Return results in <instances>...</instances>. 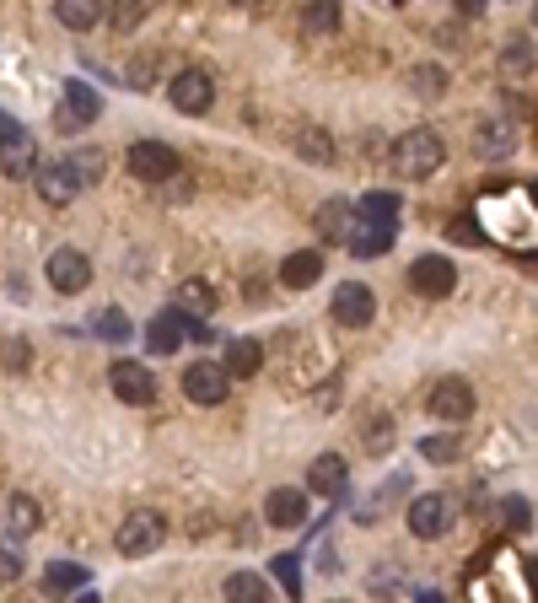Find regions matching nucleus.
Segmentation results:
<instances>
[{"label": "nucleus", "instance_id": "obj_1", "mask_svg": "<svg viewBox=\"0 0 538 603\" xmlns=\"http://www.w3.org/2000/svg\"><path fill=\"white\" fill-rule=\"evenodd\" d=\"M388 162H394V173L399 178H431L442 162H447V140L436 130H409V135H399L394 140V151H388Z\"/></svg>", "mask_w": 538, "mask_h": 603}, {"label": "nucleus", "instance_id": "obj_2", "mask_svg": "<svg viewBox=\"0 0 538 603\" xmlns=\"http://www.w3.org/2000/svg\"><path fill=\"white\" fill-rule=\"evenodd\" d=\"M167 103L178 108V114H189V119H200L215 108V76L204 66H184L173 70V81H167Z\"/></svg>", "mask_w": 538, "mask_h": 603}, {"label": "nucleus", "instance_id": "obj_3", "mask_svg": "<svg viewBox=\"0 0 538 603\" xmlns=\"http://www.w3.org/2000/svg\"><path fill=\"white\" fill-rule=\"evenodd\" d=\"M162 538H167V518L151 512V507H134V512H125V523L114 534V549L119 555H151V549H162Z\"/></svg>", "mask_w": 538, "mask_h": 603}, {"label": "nucleus", "instance_id": "obj_4", "mask_svg": "<svg viewBox=\"0 0 538 603\" xmlns=\"http://www.w3.org/2000/svg\"><path fill=\"white\" fill-rule=\"evenodd\" d=\"M125 167L140 184H167V178H178V151L162 146V140H134L125 151Z\"/></svg>", "mask_w": 538, "mask_h": 603}, {"label": "nucleus", "instance_id": "obj_5", "mask_svg": "<svg viewBox=\"0 0 538 603\" xmlns=\"http://www.w3.org/2000/svg\"><path fill=\"white\" fill-rule=\"evenodd\" d=\"M103 114V97L86 86V81H66V92H60V108H55V130L60 135H81L92 119Z\"/></svg>", "mask_w": 538, "mask_h": 603}, {"label": "nucleus", "instance_id": "obj_6", "mask_svg": "<svg viewBox=\"0 0 538 603\" xmlns=\"http://www.w3.org/2000/svg\"><path fill=\"white\" fill-rule=\"evenodd\" d=\"M108 389H114L119 404H134V409H145V404L156 399V378H151V367H140V361H114V367H108Z\"/></svg>", "mask_w": 538, "mask_h": 603}, {"label": "nucleus", "instance_id": "obj_7", "mask_svg": "<svg viewBox=\"0 0 538 603\" xmlns=\"http://www.w3.org/2000/svg\"><path fill=\"white\" fill-rule=\"evenodd\" d=\"M425 409H431L436 420H469L473 383H464V378H436V383L425 389Z\"/></svg>", "mask_w": 538, "mask_h": 603}, {"label": "nucleus", "instance_id": "obj_8", "mask_svg": "<svg viewBox=\"0 0 538 603\" xmlns=\"http://www.w3.org/2000/svg\"><path fill=\"white\" fill-rule=\"evenodd\" d=\"M44 275H49V286H55L60 297H75V291L92 286V259H86L81 248H55L49 265H44Z\"/></svg>", "mask_w": 538, "mask_h": 603}, {"label": "nucleus", "instance_id": "obj_9", "mask_svg": "<svg viewBox=\"0 0 538 603\" xmlns=\"http://www.w3.org/2000/svg\"><path fill=\"white\" fill-rule=\"evenodd\" d=\"M184 394L195 404H226V394H232V372L226 367H215V361H195V367H184Z\"/></svg>", "mask_w": 538, "mask_h": 603}, {"label": "nucleus", "instance_id": "obj_10", "mask_svg": "<svg viewBox=\"0 0 538 603\" xmlns=\"http://www.w3.org/2000/svg\"><path fill=\"white\" fill-rule=\"evenodd\" d=\"M447 529H453V501H447L442 490L409 501V534L414 538H442Z\"/></svg>", "mask_w": 538, "mask_h": 603}, {"label": "nucleus", "instance_id": "obj_11", "mask_svg": "<svg viewBox=\"0 0 538 603\" xmlns=\"http://www.w3.org/2000/svg\"><path fill=\"white\" fill-rule=\"evenodd\" d=\"M329 308H335V324H344V329H366V324L377 318V297H372V286H361V280H344Z\"/></svg>", "mask_w": 538, "mask_h": 603}, {"label": "nucleus", "instance_id": "obj_12", "mask_svg": "<svg viewBox=\"0 0 538 603\" xmlns=\"http://www.w3.org/2000/svg\"><path fill=\"white\" fill-rule=\"evenodd\" d=\"M394 237H399V221H372V216H361V221H350L344 248H350L355 259H377V254L394 248Z\"/></svg>", "mask_w": 538, "mask_h": 603}, {"label": "nucleus", "instance_id": "obj_13", "mask_svg": "<svg viewBox=\"0 0 538 603\" xmlns=\"http://www.w3.org/2000/svg\"><path fill=\"white\" fill-rule=\"evenodd\" d=\"M409 286H414L420 297H453L458 269H453V259H442V254H420V259L409 265Z\"/></svg>", "mask_w": 538, "mask_h": 603}, {"label": "nucleus", "instance_id": "obj_14", "mask_svg": "<svg viewBox=\"0 0 538 603\" xmlns=\"http://www.w3.org/2000/svg\"><path fill=\"white\" fill-rule=\"evenodd\" d=\"M265 523L269 529H302L307 523V490L302 485H274L265 496Z\"/></svg>", "mask_w": 538, "mask_h": 603}, {"label": "nucleus", "instance_id": "obj_15", "mask_svg": "<svg viewBox=\"0 0 538 603\" xmlns=\"http://www.w3.org/2000/svg\"><path fill=\"white\" fill-rule=\"evenodd\" d=\"M33 184H38V195L44 205H70L81 195V178L70 173V162H38V173H33Z\"/></svg>", "mask_w": 538, "mask_h": 603}, {"label": "nucleus", "instance_id": "obj_16", "mask_svg": "<svg viewBox=\"0 0 538 603\" xmlns=\"http://www.w3.org/2000/svg\"><path fill=\"white\" fill-rule=\"evenodd\" d=\"M344 485H350V469H344V459H339V453H318V459L307 464V490H313V496L339 501V496H344Z\"/></svg>", "mask_w": 538, "mask_h": 603}, {"label": "nucleus", "instance_id": "obj_17", "mask_svg": "<svg viewBox=\"0 0 538 603\" xmlns=\"http://www.w3.org/2000/svg\"><path fill=\"white\" fill-rule=\"evenodd\" d=\"M0 173H5V178H33V173H38V146H33L27 130L0 140Z\"/></svg>", "mask_w": 538, "mask_h": 603}, {"label": "nucleus", "instance_id": "obj_18", "mask_svg": "<svg viewBox=\"0 0 538 603\" xmlns=\"http://www.w3.org/2000/svg\"><path fill=\"white\" fill-rule=\"evenodd\" d=\"M324 280V254L318 248H302V254H291L285 265H280V286L285 291H307V286H318Z\"/></svg>", "mask_w": 538, "mask_h": 603}, {"label": "nucleus", "instance_id": "obj_19", "mask_svg": "<svg viewBox=\"0 0 538 603\" xmlns=\"http://www.w3.org/2000/svg\"><path fill=\"white\" fill-rule=\"evenodd\" d=\"M184 339H189V318H184L178 308H167V313H162V318H151V329H145V345H151L156 356H173Z\"/></svg>", "mask_w": 538, "mask_h": 603}, {"label": "nucleus", "instance_id": "obj_20", "mask_svg": "<svg viewBox=\"0 0 538 603\" xmlns=\"http://www.w3.org/2000/svg\"><path fill=\"white\" fill-rule=\"evenodd\" d=\"M108 16V0H55V22L70 33H92Z\"/></svg>", "mask_w": 538, "mask_h": 603}, {"label": "nucleus", "instance_id": "obj_21", "mask_svg": "<svg viewBox=\"0 0 538 603\" xmlns=\"http://www.w3.org/2000/svg\"><path fill=\"white\" fill-rule=\"evenodd\" d=\"M350 221H355V205L350 200H324L313 210V227H318L324 243H344L350 237Z\"/></svg>", "mask_w": 538, "mask_h": 603}, {"label": "nucleus", "instance_id": "obj_22", "mask_svg": "<svg viewBox=\"0 0 538 603\" xmlns=\"http://www.w3.org/2000/svg\"><path fill=\"white\" fill-rule=\"evenodd\" d=\"M512 146H517V130H512L506 119H479V125H473V156H490V162H495V156H506Z\"/></svg>", "mask_w": 538, "mask_h": 603}, {"label": "nucleus", "instance_id": "obj_23", "mask_svg": "<svg viewBox=\"0 0 538 603\" xmlns=\"http://www.w3.org/2000/svg\"><path fill=\"white\" fill-rule=\"evenodd\" d=\"M291 146H296V156H302V162H318V167H329V162H335V156H339L335 135L324 130V125H302Z\"/></svg>", "mask_w": 538, "mask_h": 603}, {"label": "nucleus", "instance_id": "obj_24", "mask_svg": "<svg viewBox=\"0 0 538 603\" xmlns=\"http://www.w3.org/2000/svg\"><path fill=\"white\" fill-rule=\"evenodd\" d=\"M173 308H178L184 318H210V313H215V286H210V280H184V286L173 291Z\"/></svg>", "mask_w": 538, "mask_h": 603}, {"label": "nucleus", "instance_id": "obj_25", "mask_svg": "<svg viewBox=\"0 0 538 603\" xmlns=\"http://www.w3.org/2000/svg\"><path fill=\"white\" fill-rule=\"evenodd\" d=\"M339 22H344V5L339 0H307L302 5V33H313V38L339 33Z\"/></svg>", "mask_w": 538, "mask_h": 603}, {"label": "nucleus", "instance_id": "obj_26", "mask_svg": "<svg viewBox=\"0 0 538 603\" xmlns=\"http://www.w3.org/2000/svg\"><path fill=\"white\" fill-rule=\"evenodd\" d=\"M38 523H44V507H38L33 496H11V501H5V534L11 538L38 534Z\"/></svg>", "mask_w": 538, "mask_h": 603}, {"label": "nucleus", "instance_id": "obj_27", "mask_svg": "<svg viewBox=\"0 0 538 603\" xmlns=\"http://www.w3.org/2000/svg\"><path fill=\"white\" fill-rule=\"evenodd\" d=\"M221 367L232 372V383H237V378H254V372L265 367L259 339H232V345H226V356H221Z\"/></svg>", "mask_w": 538, "mask_h": 603}, {"label": "nucleus", "instance_id": "obj_28", "mask_svg": "<svg viewBox=\"0 0 538 603\" xmlns=\"http://www.w3.org/2000/svg\"><path fill=\"white\" fill-rule=\"evenodd\" d=\"M221 593H226L232 603H265L269 599V582L259 577V571H232Z\"/></svg>", "mask_w": 538, "mask_h": 603}, {"label": "nucleus", "instance_id": "obj_29", "mask_svg": "<svg viewBox=\"0 0 538 603\" xmlns=\"http://www.w3.org/2000/svg\"><path fill=\"white\" fill-rule=\"evenodd\" d=\"M75 588H86V566H75V560L44 566V593H75Z\"/></svg>", "mask_w": 538, "mask_h": 603}, {"label": "nucleus", "instance_id": "obj_30", "mask_svg": "<svg viewBox=\"0 0 538 603\" xmlns=\"http://www.w3.org/2000/svg\"><path fill=\"white\" fill-rule=\"evenodd\" d=\"M66 162H70V173L81 178V189H86V184H97V178H103V167H108V156H103L97 146H81V151H70Z\"/></svg>", "mask_w": 538, "mask_h": 603}, {"label": "nucleus", "instance_id": "obj_31", "mask_svg": "<svg viewBox=\"0 0 538 603\" xmlns=\"http://www.w3.org/2000/svg\"><path fill=\"white\" fill-rule=\"evenodd\" d=\"M399 195H394V189H372V195H366V200L355 205V216H372V221H399Z\"/></svg>", "mask_w": 538, "mask_h": 603}, {"label": "nucleus", "instance_id": "obj_32", "mask_svg": "<svg viewBox=\"0 0 538 603\" xmlns=\"http://www.w3.org/2000/svg\"><path fill=\"white\" fill-rule=\"evenodd\" d=\"M420 459H425V464H458V459H464V442L447 437V431H442V437H425V442H420Z\"/></svg>", "mask_w": 538, "mask_h": 603}, {"label": "nucleus", "instance_id": "obj_33", "mask_svg": "<svg viewBox=\"0 0 538 603\" xmlns=\"http://www.w3.org/2000/svg\"><path fill=\"white\" fill-rule=\"evenodd\" d=\"M409 92H414V97H442V92H447V70L442 66H414L409 70Z\"/></svg>", "mask_w": 538, "mask_h": 603}, {"label": "nucleus", "instance_id": "obj_34", "mask_svg": "<svg viewBox=\"0 0 538 603\" xmlns=\"http://www.w3.org/2000/svg\"><path fill=\"white\" fill-rule=\"evenodd\" d=\"M92 335H97V339H114V345H125V339H130V318H125V308H103V313L92 318Z\"/></svg>", "mask_w": 538, "mask_h": 603}, {"label": "nucleus", "instance_id": "obj_35", "mask_svg": "<svg viewBox=\"0 0 538 603\" xmlns=\"http://www.w3.org/2000/svg\"><path fill=\"white\" fill-rule=\"evenodd\" d=\"M108 22L114 33H134L145 22V0H108Z\"/></svg>", "mask_w": 538, "mask_h": 603}, {"label": "nucleus", "instance_id": "obj_36", "mask_svg": "<svg viewBox=\"0 0 538 603\" xmlns=\"http://www.w3.org/2000/svg\"><path fill=\"white\" fill-rule=\"evenodd\" d=\"M269 571H274V582H280L291 599H302V555H274Z\"/></svg>", "mask_w": 538, "mask_h": 603}, {"label": "nucleus", "instance_id": "obj_37", "mask_svg": "<svg viewBox=\"0 0 538 603\" xmlns=\"http://www.w3.org/2000/svg\"><path fill=\"white\" fill-rule=\"evenodd\" d=\"M501 70H506V76H528V70H534V44H528V38H512V44L501 49Z\"/></svg>", "mask_w": 538, "mask_h": 603}, {"label": "nucleus", "instance_id": "obj_38", "mask_svg": "<svg viewBox=\"0 0 538 603\" xmlns=\"http://www.w3.org/2000/svg\"><path fill=\"white\" fill-rule=\"evenodd\" d=\"M156 70H162V55H156V49H145V55L130 66V86L151 92V86H156Z\"/></svg>", "mask_w": 538, "mask_h": 603}, {"label": "nucleus", "instance_id": "obj_39", "mask_svg": "<svg viewBox=\"0 0 538 603\" xmlns=\"http://www.w3.org/2000/svg\"><path fill=\"white\" fill-rule=\"evenodd\" d=\"M388 448H394V420L372 415V420H366V453H377V459H383Z\"/></svg>", "mask_w": 538, "mask_h": 603}, {"label": "nucleus", "instance_id": "obj_40", "mask_svg": "<svg viewBox=\"0 0 538 603\" xmlns=\"http://www.w3.org/2000/svg\"><path fill=\"white\" fill-rule=\"evenodd\" d=\"M501 523H506V529H534V507H528L523 496H506V501H501Z\"/></svg>", "mask_w": 538, "mask_h": 603}, {"label": "nucleus", "instance_id": "obj_41", "mask_svg": "<svg viewBox=\"0 0 538 603\" xmlns=\"http://www.w3.org/2000/svg\"><path fill=\"white\" fill-rule=\"evenodd\" d=\"M27 361H33V356H27V339H0V367H5V372H27Z\"/></svg>", "mask_w": 538, "mask_h": 603}, {"label": "nucleus", "instance_id": "obj_42", "mask_svg": "<svg viewBox=\"0 0 538 603\" xmlns=\"http://www.w3.org/2000/svg\"><path fill=\"white\" fill-rule=\"evenodd\" d=\"M22 577V555L16 549H0V582H16Z\"/></svg>", "mask_w": 538, "mask_h": 603}, {"label": "nucleus", "instance_id": "obj_43", "mask_svg": "<svg viewBox=\"0 0 538 603\" xmlns=\"http://www.w3.org/2000/svg\"><path fill=\"white\" fill-rule=\"evenodd\" d=\"M453 5H458L464 16H479V11H484V0H453Z\"/></svg>", "mask_w": 538, "mask_h": 603}, {"label": "nucleus", "instance_id": "obj_44", "mask_svg": "<svg viewBox=\"0 0 538 603\" xmlns=\"http://www.w3.org/2000/svg\"><path fill=\"white\" fill-rule=\"evenodd\" d=\"M528 577H534V593H538V560H528Z\"/></svg>", "mask_w": 538, "mask_h": 603}, {"label": "nucleus", "instance_id": "obj_45", "mask_svg": "<svg viewBox=\"0 0 538 603\" xmlns=\"http://www.w3.org/2000/svg\"><path fill=\"white\" fill-rule=\"evenodd\" d=\"M232 5H259V0H232Z\"/></svg>", "mask_w": 538, "mask_h": 603}, {"label": "nucleus", "instance_id": "obj_46", "mask_svg": "<svg viewBox=\"0 0 538 603\" xmlns=\"http://www.w3.org/2000/svg\"><path fill=\"white\" fill-rule=\"evenodd\" d=\"M534 200H538V184H534Z\"/></svg>", "mask_w": 538, "mask_h": 603}, {"label": "nucleus", "instance_id": "obj_47", "mask_svg": "<svg viewBox=\"0 0 538 603\" xmlns=\"http://www.w3.org/2000/svg\"><path fill=\"white\" fill-rule=\"evenodd\" d=\"M534 22H538V11H534Z\"/></svg>", "mask_w": 538, "mask_h": 603}, {"label": "nucleus", "instance_id": "obj_48", "mask_svg": "<svg viewBox=\"0 0 538 603\" xmlns=\"http://www.w3.org/2000/svg\"><path fill=\"white\" fill-rule=\"evenodd\" d=\"M394 5H399V0H394Z\"/></svg>", "mask_w": 538, "mask_h": 603}]
</instances>
